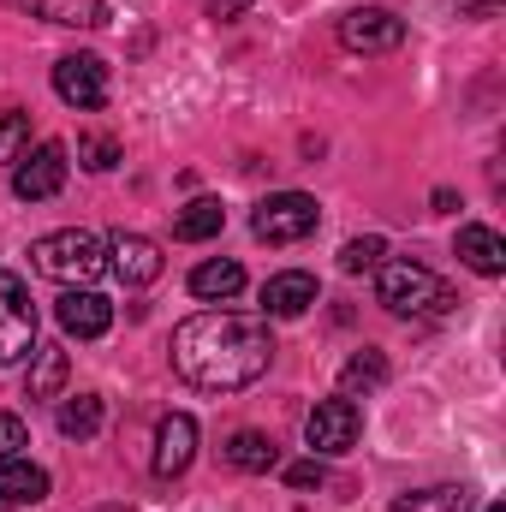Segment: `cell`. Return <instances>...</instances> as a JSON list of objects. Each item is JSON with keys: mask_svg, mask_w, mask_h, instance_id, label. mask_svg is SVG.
Segmentation results:
<instances>
[{"mask_svg": "<svg viewBox=\"0 0 506 512\" xmlns=\"http://www.w3.org/2000/svg\"><path fill=\"white\" fill-rule=\"evenodd\" d=\"M274 364V334L268 316L239 310H203L173 328V370L203 393H239L268 376Z\"/></svg>", "mask_w": 506, "mask_h": 512, "instance_id": "1", "label": "cell"}, {"mask_svg": "<svg viewBox=\"0 0 506 512\" xmlns=\"http://www.w3.org/2000/svg\"><path fill=\"white\" fill-rule=\"evenodd\" d=\"M30 268L42 280H60V286H90L108 268V245L84 227H66V233H48L30 245Z\"/></svg>", "mask_w": 506, "mask_h": 512, "instance_id": "2", "label": "cell"}, {"mask_svg": "<svg viewBox=\"0 0 506 512\" xmlns=\"http://www.w3.org/2000/svg\"><path fill=\"white\" fill-rule=\"evenodd\" d=\"M376 292L393 316H423V310H447V286L435 280V268H423L417 256H381Z\"/></svg>", "mask_w": 506, "mask_h": 512, "instance_id": "3", "label": "cell"}, {"mask_svg": "<svg viewBox=\"0 0 506 512\" xmlns=\"http://www.w3.org/2000/svg\"><path fill=\"white\" fill-rule=\"evenodd\" d=\"M316 221H322L316 197H304V191H274V197L256 203L251 233L262 239V245H298V239L316 233Z\"/></svg>", "mask_w": 506, "mask_h": 512, "instance_id": "4", "label": "cell"}, {"mask_svg": "<svg viewBox=\"0 0 506 512\" xmlns=\"http://www.w3.org/2000/svg\"><path fill=\"white\" fill-rule=\"evenodd\" d=\"M66 173H72V149L48 137V143L24 149V155L12 161V197H18V203H48V197H60Z\"/></svg>", "mask_w": 506, "mask_h": 512, "instance_id": "5", "label": "cell"}, {"mask_svg": "<svg viewBox=\"0 0 506 512\" xmlns=\"http://www.w3.org/2000/svg\"><path fill=\"white\" fill-rule=\"evenodd\" d=\"M36 352V304H30V286L0 268V364H18Z\"/></svg>", "mask_w": 506, "mask_h": 512, "instance_id": "6", "label": "cell"}, {"mask_svg": "<svg viewBox=\"0 0 506 512\" xmlns=\"http://www.w3.org/2000/svg\"><path fill=\"white\" fill-rule=\"evenodd\" d=\"M54 96H60L66 108H78V114L102 108V102H108V60H96V54H66V60H54Z\"/></svg>", "mask_w": 506, "mask_h": 512, "instance_id": "7", "label": "cell"}, {"mask_svg": "<svg viewBox=\"0 0 506 512\" xmlns=\"http://www.w3.org/2000/svg\"><path fill=\"white\" fill-rule=\"evenodd\" d=\"M358 429H364V411L340 393V399H316V411L304 417V441H310V453L322 459V453H346L352 441H358Z\"/></svg>", "mask_w": 506, "mask_h": 512, "instance_id": "8", "label": "cell"}, {"mask_svg": "<svg viewBox=\"0 0 506 512\" xmlns=\"http://www.w3.org/2000/svg\"><path fill=\"white\" fill-rule=\"evenodd\" d=\"M405 42V18H393L387 6H358L340 18V48L352 54H393Z\"/></svg>", "mask_w": 506, "mask_h": 512, "instance_id": "9", "label": "cell"}, {"mask_svg": "<svg viewBox=\"0 0 506 512\" xmlns=\"http://www.w3.org/2000/svg\"><path fill=\"white\" fill-rule=\"evenodd\" d=\"M191 459H197V417L167 411V417L155 423V477L173 483V477L191 471Z\"/></svg>", "mask_w": 506, "mask_h": 512, "instance_id": "10", "label": "cell"}, {"mask_svg": "<svg viewBox=\"0 0 506 512\" xmlns=\"http://www.w3.org/2000/svg\"><path fill=\"white\" fill-rule=\"evenodd\" d=\"M54 316H60V328L78 334V340H102V334L114 328V304H108L102 292H90V286H66L60 304H54Z\"/></svg>", "mask_w": 506, "mask_h": 512, "instance_id": "11", "label": "cell"}, {"mask_svg": "<svg viewBox=\"0 0 506 512\" xmlns=\"http://www.w3.org/2000/svg\"><path fill=\"white\" fill-rule=\"evenodd\" d=\"M108 268L126 280V286H149V280H161V245L155 239H143V233H120L114 245H108Z\"/></svg>", "mask_w": 506, "mask_h": 512, "instance_id": "12", "label": "cell"}, {"mask_svg": "<svg viewBox=\"0 0 506 512\" xmlns=\"http://www.w3.org/2000/svg\"><path fill=\"white\" fill-rule=\"evenodd\" d=\"M12 6L42 18V24H66V30H102L108 24V0H12Z\"/></svg>", "mask_w": 506, "mask_h": 512, "instance_id": "13", "label": "cell"}, {"mask_svg": "<svg viewBox=\"0 0 506 512\" xmlns=\"http://www.w3.org/2000/svg\"><path fill=\"white\" fill-rule=\"evenodd\" d=\"M239 292H245V268H239L233 256H209V262L191 268V298L227 304V298H239Z\"/></svg>", "mask_w": 506, "mask_h": 512, "instance_id": "14", "label": "cell"}, {"mask_svg": "<svg viewBox=\"0 0 506 512\" xmlns=\"http://www.w3.org/2000/svg\"><path fill=\"white\" fill-rule=\"evenodd\" d=\"M310 304H316V274H304V268H286V274H274L262 286V310L268 316H304Z\"/></svg>", "mask_w": 506, "mask_h": 512, "instance_id": "15", "label": "cell"}, {"mask_svg": "<svg viewBox=\"0 0 506 512\" xmlns=\"http://www.w3.org/2000/svg\"><path fill=\"white\" fill-rule=\"evenodd\" d=\"M48 501V471L30 459H6L0 465V507H36Z\"/></svg>", "mask_w": 506, "mask_h": 512, "instance_id": "16", "label": "cell"}, {"mask_svg": "<svg viewBox=\"0 0 506 512\" xmlns=\"http://www.w3.org/2000/svg\"><path fill=\"white\" fill-rule=\"evenodd\" d=\"M66 376H72V358H66L60 346H36V352H30L24 393H30V399H60V393H66Z\"/></svg>", "mask_w": 506, "mask_h": 512, "instance_id": "17", "label": "cell"}, {"mask_svg": "<svg viewBox=\"0 0 506 512\" xmlns=\"http://www.w3.org/2000/svg\"><path fill=\"white\" fill-rule=\"evenodd\" d=\"M459 262L477 274H501L506 268V239L495 227H459Z\"/></svg>", "mask_w": 506, "mask_h": 512, "instance_id": "18", "label": "cell"}, {"mask_svg": "<svg viewBox=\"0 0 506 512\" xmlns=\"http://www.w3.org/2000/svg\"><path fill=\"white\" fill-rule=\"evenodd\" d=\"M227 227V209L215 203V197H197V203H185L179 215H173V239H185V245H203V239H215Z\"/></svg>", "mask_w": 506, "mask_h": 512, "instance_id": "19", "label": "cell"}, {"mask_svg": "<svg viewBox=\"0 0 506 512\" xmlns=\"http://www.w3.org/2000/svg\"><path fill=\"white\" fill-rule=\"evenodd\" d=\"M221 453H227L233 471H274V465H280V447H274V435H262V429H239Z\"/></svg>", "mask_w": 506, "mask_h": 512, "instance_id": "20", "label": "cell"}, {"mask_svg": "<svg viewBox=\"0 0 506 512\" xmlns=\"http://www.w3.org/2000/svg\"><path fill=\"white\" fill-rule=\"evenodd\" d=\"M393 512H471V489H459V483H435V489L399 495Z\"/></svg>", "mask_w": 506, "mask_h": 512, "instance_id": "21", "label": "cell"}, {"mask_svg": "<svg viewBox=\"0 0 506 512\" xmlns=\"http://www.w3.org/2000/svg\"><path fill=\"white\" fill-rule=\"evenodd\" d=\"M96 429H102V399H96V393L60 399V435H66V441H90Z\"/></svg>", "mask_w": 506, "mask_h": 512, "instance_id": "22", "label": "cell"}, {"mask_svg": "<svg viewBox=\"0 0 506 512\" xmlns=\"http://www.w3.org/2000/svg\"><path fill=\"white\" fill-rule=\"evenodd\" d=\"M387 382V358L381 352H358V358H346V370H340V393L352 399V393H370V387H381Z\"/></svg>", "mask_w": 506, "mask_h": 512, "instance_id": "23", "label": "cell"}, {"mask_svg": "<svg viewBox=\"0 0 506 512\" xmlns=\"http://www.w3.org/2000/svg\"><path fill=\"white\" fill-rule=\"evenodd\" d=\"M30 149V114L24 108H0V167H12Z\"/></svg>", "mask_w": 506, "mask_h": 512, "instance_id": "24", "label": "cell"}, {"mask_svg": "<svg viewBox=\"0 0 506 512\" xmlns=\"http://www.w3.org/2000/svg\"><path fill=\"white\" fill-rule=\"evenodd\" d=\"M78 161H84L90 173H108V167L120 161V143H114L108 131H84V137H78Z\"/></svg>", "mask_w": 506, "mask_h": 512, "instance_id": "25", "label": "cell"}, {"mask_svg": "<svg viewBox=\"0 0 506 512\" xmlns=\"http://www.w3.org/2000/svg\"><path fill=\"white\" fill-rule=\"evenodd\" d=\"M381 256H387V239L370 233V239H352V245L340 251V268H346V274H370V268H381Z\"/></svg>", "mask_w": 506, "mask_h": 512, "instance_id": "26", "label": "cell"}, {"mask_svg": "<svg viewBox=\"0 0 506 512\" xmlns=\"http://www.w3.org/2000/svg\"><path fill=\"white\" fill-rule=\"evenodd\" d=\"M24 447H30L24 417H18V411H0V465H6V459H24Z\"/></svg>", "mask_w": 506, "mask_h": 512, "instance_id": "27", "label": "cell"}, {"mask_svg": "<svg viewBox=\"0 0 506 512\" xmlns=\"http://www.w3.org/2000/svg\"><path fill=\"white\" fill-rule=\"evenodd\" d=\"M286 483H292V489H316V483H322V459L310 453V459H298V465H286Z\"/></svg>", "mask_w": 506, "mask_h": 512, "instance_id": "28", "label": "cell"}, {"mask_svg": "<svg viewBox=\"0 0 506 512\" xmlns=\"http://www.w3.org/2000/svg\"><path fill=\"white\" fill-rule=\"evenodd\" d=\"M245 6H256V0H209V18H239Z\"/></svg>", "mask_w": 506, "mask_h": 512, "instance_id": "29", "label": "cell"}, {"mask_svg": "<svg viewBox=\"0 0 506 512\" xmlns=\"http://www.w3.org/2000/svg\"><path fill=\"white\" fill-rule=\"evenodd\" d=\"M483 512H506V507H483Z\"/></svg>", "mask_w": 506, "mask_h": 512, "instance_id": "30", "label": "cell"}, {"mask_svg": "<svg viewBox=\"0 0 506 512\" xmlns=\"http://www.w3.org/2000/svg\"><path fill=\"white\" fill-rule=\"evenodd\" d=\"M0 512H12V507H0Z\"/></svg>", "mask_w": 506, "mask_h": 512, "instance_id": "31", "label": "cell"}]
</instances>
